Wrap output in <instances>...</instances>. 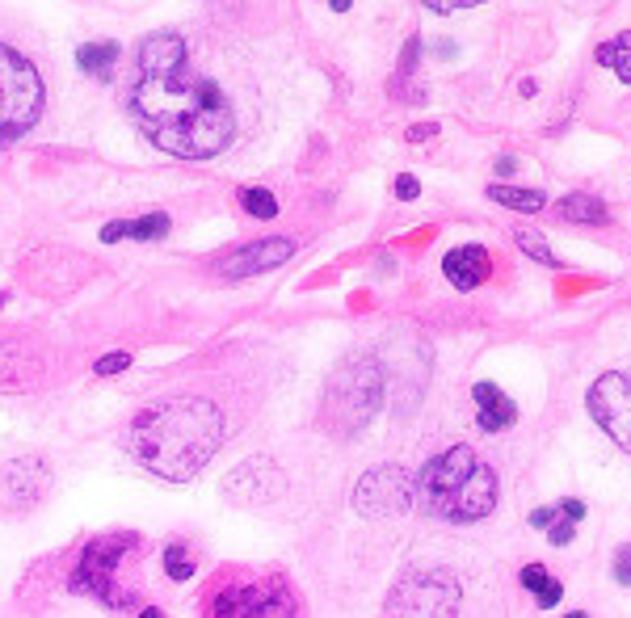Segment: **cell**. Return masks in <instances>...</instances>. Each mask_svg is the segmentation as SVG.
Listing matches in <instances>:
<instances>
[{
	"label": "cell",
	"instance_id": "cell-1",
	"mask_svg": "<svg viewBox=\"0 0 631 618\" xmlns=\"http://www.w3.org/2000/svg\"><path fill=\"white\" fill-rule=\"evenodd\" d=\"M131 110L156 148L181 160H211L236 135L232 106L211 80L186 68V43L177 34L144 38Z\"/></svg>",
	"mask_w": 631,
	"mask_h": 618
},
{
	"label": "cell",
	"instance_id": "cell-2",
	"mask_svg": "<svg viewBox=\"0 0 631 618\" xmlns=\"http://www.w3.org/2000/svg\"><path fill=\"white\" fill-rule=\"evenodd\" d=\"M122 442L144 471L186 484L223 446V412L202 396H173L139 412Z\"/></svg>",
	"mask_w": 631,
	"mask_h": 618
},
{
	"label": "cell",
	"instance_id": "cell-3",
	"mask_svg": "<svg viewBox=\"0 0 631 618\" xmlns=\"http://www.w3.org/2000/svg\"><path fill=\"white\" fill-rule=\"evenodd\" d=\"M421 505L442 522H480L497 505V476L472 446H451L421 471Z\"/></svg>",
	"mask_w": 631,
	"mask_h": 618
},
{
	"label": "cell",
	"instance_id": "cell-4",
	"mask_svg": "<svg viewBox=\"0 0 631 618\" xmlns=\"http://www.w3.org/2000/svg\"><path fill=\"white\" fill-rule=\"evenodd\" d=\"M43 114V80L26 55L0 43V143H17Z\"/></svg>",
	"mask_w": 631,
	"mask_h": 618
},
{
	"label": "cell",
	"instance_id": "cell-5",
	"mask_svg": "<svg viewBox=\"0 0 631 618\" xmlns=\"http://www.w3.org/2000/svg\"><path fill=\"white\" fill-rule=\"evenodd\" d=\"M392 614H455L459 610V581L442 568L409 572L396 585V597L388 602Z\"/></svg>",
	"mask_w": 631,
	"mask_h": 618
},
{
	"label": "cell",
	"instance_id": "cell-6",
	"mask_svg": "<svg viewBox=\"0 0 631 618\" xmlns=\"http://www.w3.org/2000/svg\"><path fill=\"white\" fill-rule=\"evenodd\" d=\"M413 505V480L404 476V467H375L366 471L354 488V509L362 518H400Z\"/></svg>",
	"mask_w": 631,
	"mask_h": 618
},
{
	"label": "cell",
	"instance_id": "cell-7",
	"mask_svg": "<svg viewBox=\"0 0 631 618\" xmlns=\"http://www.w3.org/2000/svg\"><path fill=\"white\" fill-rule=\"evenodd\" d=\"M589 412L606 429V438H615L631 455V375L610 370L594 387H589Z\"/></svg>",
	"mask_w": 631,
	"mask_h": 618
},
{
	"label": "cell",
	"instance_id": "cell-8",
	"mask_svg": "<svg viewBox=\"0 0 631 618\" xmlns=\"http://www.w3.org/2000/svg\"><path fill=\"white\" fill-rule=\"evenodd\" d=\"M135 539L127 534V539H118V534H110V539H97V543H89V551H85V560H80V572H76V589H85L89 585V593H97L101 602H118V589H114V568H118V560H122V551H127Z\"/></svg>",
	"mask_w": 631,
	"mask_h": 618
},
{
	"label": "cell",
	"instance_id": "cell-9",
	"mask_svg": "<svg viewBox=\"0 0 631 618\" xmlns=\"http://www.w3.org/2000/svg\"><path fill=\"white\" fill-rule=\"evenodd\" d=\"M333 404H354V429H362L379 408V370L371 362H354L333 383Z\"/></svg>",
	"mask_w": 631,
	"mask_h": 618
},
{
	"label": "cell",
	"instance_id": "cell-10",
	"mask_svg": "<svg viewBox=\"0 0 631 618\" xmlns=\"http://www.w3.org/2000/svg\"><path fill=\"white\" fill-rule=\"evenodd\" d=\"M291 253H295V244L282 240V236L257 240V244H249V249L232 253L228 261L219 265V270H223V278H253V274H266V270H274V265H282Z\"/></svg>",
	"mask_w": 631,
	"mask_h": 618
},
{
	"label": "cell",
	"instance_id": "cell-11",
	"mask_svg": "<svg viewBox=\"0 0 631 618\" xmlns=\"http://www.w3.org/2000/svg\"><path fill=\"white\" fill-rule=\"evenodd\" d=\"M442 274L451 278V286H459V291H476V286H484L488 274H493V261H488V253L480 244H463V249H451L442 257Z\"/></svg>",
	"mask_w": 631,
	"mask_h": 618
},
{
	"label": "cell",
	"instance_id": "cell-12",
	"mask_svg": "<svg viewBox=\"0 0 631 618\" xmlns=\"http://www.w3.org/2000/svg\"><path fill=\"white\" fill-rule=\"evenodd\" d=\"M472 396H476V421H480L484 434H501V429H510L518 421L514 400H505L493 383H476Z\"/></svg>",
	"mask_w": 631,
	"mask_h": 618
},
{
	"label": "cell",
	"instance_id": "cell-13",
	"mask_svg": "<svg viewBox=\"0 0 631 618\" xmlns=\"http://www.w3.org/2000/svg\"><path fill=\"white\" fill-rule=\"evenodd\" d=\"M169 232V215H144V219H135V223H114V228L101 232V240L114 244L122 236H131V240H160Z\"/></svg>",
	"mask_w": 631,
	"mask_h": 618
},
{
	"label": "cell",
	"instance_id": "cell-14",
	"mask_svg": "<svg viewBox=\"0 0 631 618\" xmlns=\"http://www.w3.org/2000/svg\"><path fill=\"white\" fill-rule=\"evenodd\" d=\"M598 64L615 68L623 85H631V30H623L619 38H610V43L598 47Z\"/></svg>",
	"mask_w": 631,
	"mask_h": 618
},
{
	"label": "cell",
	"instance_id": "cell-15",
	"mask_svg": "<svg viewBox=\"0 0 631 618\" xmlns=\"http://www.w3.org/2000/svg\"><path fill=\"white\" fill-rule=\"evenodd\" d=\"M488 198L510 206V211H543L547 202L543 190H522V185H488Z\"/></svg>",
	"mask_w": 631,
	"mask_h": 618
},
{
	"label": "cell",
	"instance_id": "cell-16",
	"mask_svg": "<svg viewBox=\"0 0 631 618\" xmlns=\"http://www.w3.org/2000/svg\"><path fill=\"white\" fill-rule=\"evenodd\" d=\"M80 68H85L89 76L97 80H110L114 76V64H118V47L114 43H89V47H80Z\"/></svg>",
	"mask_w": 631,
	"mask_h": 618
},
{
	"label": "cell",
	"instance_id": "cell-17",
	"mask_svg": "<svg viewBox=\"0 0 631 618\" xmlns=\"http://www.w3.org/2000/svg\"><path fill=\"white\" fill-rule=\"evenodd\" d=\"M560 215L573 223H606V202L594 194H573L560 202Z\"/></svg>",
	"mask_w": 631,
	"mask_h": 618
},
{
	"label": "cell",
	"instance_id": "cell-18",
	"mask_svg": "<svg viewBox=\"0 0 631 618\" xmlns=\"http://www.w3.org/2000/svg\"><path fill=\"white\" fill-rule=\"evenodd\" d=\"M514 240H518V249H522L526 257H531V261H539V265H552V270L560 265V257H556L552 249H547V240H543V236H535V232H518Z\"/></svg>",
	"mask_w": 631,
	"mask_h": 618
},
{
	"label": "cell",
	"instance_id": "cell-19",
	"mask_svg": "<svg viewBox=\"0 0 631 618\" xmlns=\"http://www.w3.org/2000/svg\"><path fill=\"white\" fill-rule=\"evenodd\" d=\"M240 202H244V211L257 215V219H274L278 215V198L270 190H244Z\"/></svg>",
	"mask_w": 631,
	"mask_h": 618
},
{
	"label": "cell",
	"instance_id": "cell-20",
	"mask_svg": "<svg viewBox=\"0 0 631 618\" xmlns=\"http://www.w3.org/2000/svg\"><path fill=\"white\" fill-rule=\"evenodd\" d=\"M165 568H169L173 581H190V572H194L190 551H186V547H169V551H165Z\"/></svg>",
	"mask_w": 631,
	"mask_h": 618
},
{
	"label": "cell",
	"instance_id": "cell-21",
	"mask_svg": "<svg viewBox=\"0 0 631 618\" xmlns=\"http://www.w3.org/2000/svg\"><path fill=\"white\" fill-rule=\"evenodd\" d=\"M573 530H577V518H568V513H560V518L552 522V530H547V539H552L556 547H564L568 539H573Z\"/></svg>",
	"mask_w": 631,
	"mask_h": 618
},
{
	"label": "cell",
	"instance_id": "cell-22",
	"mask_svg": "<svg viewBox=\"0 0 631 618\" xmlns=\"http://www.w3.org/2000/svg\"><path fill=\"white\" fill-rule=\"evenodd\" d=\"M560 593H564V589H560V581H556V576H547V581L535 589V602H539L543 610H552V606L560 602Z\"/></svg>",
	"mask_w": 631,
	"mask_h": 618
},
{
	"label": "cell",
	"instance_id": "cell-23",
	"mask_svg": "<svg viewBox=\"0 0 631 618\" xmlns=\"http://www.w3.org/2000/svg\"><path fill=\"white\" fill-rule=\"evenodd\" d=\"M425 9H434V13H459V9H476L484 5V0H421Z\"/></svg>",
	"mask_w": 631,
	"mask_h": 618
},
{
	"label": "cell",
	"instance_id": "cell-24",
	"mask_svg": "<svg viewBox=\"0 0 631 618\" xmlns=\"http://www.w3.org/2000/svg\"><path fill=\"white\" fill-rule=\"evenodd\" d=\"M131 366V358L127 354H106V358H101L93 370H97V375H118V370H127Z\"/></svg>",
	"mask_w": 631,
	"mask_h": 618
},
{
	"label": "cell",
	"instance_id": "cell-25",
	"mask_svg": "<svg viewBox=\"0 0 631 618\" xmlns=\"http://www.w3.org/2000/svg\"><path fill=\"white\" fill-rule=\"evenodd\" d=\"M547 576H552V572H547L543 564H526V568H522V585H526V589H531V593H535V589H539V585L547 581Z\"/></svg>",
	"mask_w": 631,
	"mask_h": 618
},
{
	"label": "cell",
	"instance_id": "cell-26",
	"mask_svg": "<svg viewBox=\"0 0 631 618\" xmlns=\"http://www.w3.org/2000/svg\"><path fill=\"white\" fill-rule=\"evenodd\" d=\"M556 518H560V505H556V509H552V505H543V509H535V513H531V526H535V530H547Z\"/></svg>",
	"mask_w": 631,
	"mask_h": 618
},
{
	"label": "cell",
	"instance_id": "cell-27",
	"mask_svg": "<svg viewBox=\"0 0 631 618\" xmlns=\"http://www.w3.org/2000/svg\"><path fill=\"white\" fill-rule=\"evenodd\" d=\"M615 576H619V585H631V547L619 551V564H615Z\"/></svg>",
	"mask_w": 631,
	"mask_h": 618
},
{
	"label": "cell",
	"instance_id": "cell-28",
	"mask_svg": "<svg viewBox=\"0 0 631 618\" xmlns=\"http://www.w3.org/2000/svg\"><path fill=\"white\" fill-rule=\"evenodd\" d=\"M396 194H400L404 202L417 198V194H421V190H417V177H396Z\"/></svg>",
	"mask_w": 631,
	"mask_h": 618
},
{
	"label": "cell",
	"instance_id": "cell-29",
	"mask_svg": "<svg viewBox=\"0 0 631 618\" xmlns=\"http://www.w3.org/2000/svg\"><path fill=\"white\" fill-rule=\"evenodd\" d=\"M497 173H501V177H505V173H514V160H510V156H501V160H497Z\"/></svg>",
	"mask_w": 631,
	"mask_h": 618
},
{
	"label": "cell",
	"instance_id": "cell-30",
	"mask_svg": "<svg viewBox=\"0 0 631 618\" xmlns=\"http://www.w3.org/2000/svg\"><path fill=\"white\" fill-rule=\"evenodd\" d=\"M350 5H354V0H333V9H337V13H345Z\"/></svg>",
	"mask_w": 631,
	"mask_h": 618
}]
</instances>
